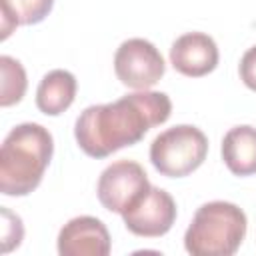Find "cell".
Masks as SVG:
<instances>
[{
	"instance_id": "6da1fadb",
	"label": "cell",
	"mask_w": 256,
	"mask_h": 256,
	"mask_svg": "<svg viewBox=\"0 0 256 256\" xmlns=\"http://www.w3.org/2000/svg\"><path fill=\"white\" fill-rule=\"evenodd\" d=\"M172 102L164 92L138 90L116 102L94 104L80 112L74 136L80 150L92 158H106L112 152L132 146L144 134L170 118Z\"/></svg>"
},
{
	"instance_id": "7a4b0ae2",
	"label": "cell",
	"mask_w": 256,
	"mask_h": 256,
	"mask_svg": "<svg viewBox=\"0 0 256 256\" xmlns=\"http://www.w3.org/2000/svg\"><path fill=\"white\" fill-rule=\"evenodd\" d=\"M54 140L48 128L36 122L14 126L0 148V192L26 196L40 182L52 160Z\"/></svg>"
},
{
	"instance_id": "3957f363",
	"label": "cell",
	"mask_w": 256,
	"mask_h": 256,
	"mask_svg": "<svg viewBox=\"0 0 256 256\" xmlns=\"http://www.w3.org/2000/svg\"><path fill=\"white\" fill-rule=\"evenodd\" d=\"M246 214L232 202L202 204L186 234L184 246L194 256H232L246 236Z\"/></svg>"
},
{
	"instance_id": "277c9868",
	"label": "cell",
	"mask_w": 256,
	"mask_h": 256,
	"mask_svg": "<svg viewBox=\"0 0 256 256\" xmlns=\"http://www.w3.org/2000/svg\"><path fill=\"white\" fill-rule=\"evenodd\" d=\"M208 138L190 124H178L160 132L150 144L152 166L168 178H182L192 174L206 160Z\"/></svg>"
},
{
	"instance_id": "5b68a950",
	"label": "cell",
	"mask_w": 256,
	"mask_h": 256,
	"mask_svg": "<svg viewBox=\"0 0 256 256\" xmlns=\"http://www.w3.org/2000/svg\"><path fill=\"white\" fill-rule=\"evenodd\" d=\"M150 190L144 168L134 160L112 162L98 178L96 194L100 204L116 214H124Z\"/></svg>"
},
{
	"instance_id": "8992f818",
	"label": "cell",
	"mask_w": 256,
	"mask_h": 256,
	"mask_svg": "<svg viewBox=\"0 0 256 256\" xmlns=\"http://www.w3.org/2000/svg\"><path fill=\"white\" fill-rule=\"evenodd\" d=\"M114 72L124 86L148 90L164 76L166 64L152 42L144 38H128L114 54Z\"/></svg>"
},
{
	"instance_id": "52a82bcc",
	"label": "cell",
	"mask_w": 256,
	"mask_h": 256,
	"mask_svg": "<svg viewBox=\"0 0 256 256\" xmlns=\"http://www.w3.org/2000/svg\"><path fill=\"white\" fill-rule=\"evenodd\" d=\"M122 218L132 234L156 238L172 228L176 220V202L166 190L150 186V190L132 208H128Z\"/></svg>"
},
{
	"instance_id": "ba28073f",
	"label": "cell",
	"mask_w": 256,
	"mask_h": 256,
	"mask_svg": "<svg viewBox=\"0 0 256 256\" xmlns=\"http://www.w3.org/2000/svg\"><path fill=\"white\" fill-rule=\"evenodd\" d=\"M58 252L60 256H108V228L94 216H76L58 232Z\"/></svg>"
},
{
	"instance_id": "9c48e42d",
	"label": "cell",
	"mask_w": 256,
	"mask_h": 256,
	"mask_svg": "<svg viewBox=\"0 0 256 256\" xmlns=\"http://www.w3.org/2000/svg\"><path fill=\"white\" fill-rule=\"evenodd\" d=\"M218 46L204 32H188L174 40L170 48V62L176 72L200 78L210 74L218 64Z\"/></svg>"
},
{
	"instance_id": "30bf717a",
	"label": "cell",
	"mask_w": 256,
	"mask_h": 256,
	"mask_svg": "<svg viewBox=\"0 0 256 256\" xmlns=\"http://www.w3.org/2000/svg\"><path fill=\"white\" fill-rule=\"evenodd\" d=\"M222 160L236 176L256 174V128L246 124L230 128L222 140Z\"/></svg>"
},
{
	"instance_id": "8fae6325",
	"label": "cell",
	"mask_w": 256,
	"mask_h": 256,
	"mask_svg": "<svg viewBox=\"0 0 256 256\" xmlns=\"http://www.w3.org/2000/svg\"><path fill=\"white\" fill-rule=\"evenodd\" d=\"M76 78L68 70H50L38 84L36 90V106L40 112L48 116H58L70 108L76 96Z\"/></svg>"
},
{
	"instance_id": "7c38bea8",
	"label": "cell",
	"mask_w": 256,
	"mask_h": 256,
	"mask_svg": "<svg viewBox=\"0 0 256 256\" xmlns=\"http://www.w3.org/2000/svg\"><path fill=\"white\" fill-rule=\"evenodd\" d=\"M54 6V0H0L2 8V40H6L18 24L42 22Z\"/></svg>"
},
{
	"instance_id": "4fadbf2b",
	"label": "cell",
	"mask_w": 256,
	"mask_h": 256,
	"mask_svg": "<svg viewBox=\"0 0 256 256\" xmlns=\"http://www.w3.org/2000/svg\"><path fill=\"white\" fill-rule=\"evenodd\" d=\"M0 72H2V86H0V106L8 108L18 104L26 92L28 80L24 66L12 56H0Z\"/></svg>"
},
{
	"instance_id": "5bb4252c",
	"label": "cell",
	"mask_w": 256,
	"mask_h": 256,
	"mask_svg": "<svg viewBox=\"0 0 256 256\" xmlns=\"http://www.w3.org/2000/svg\"><path fill=\"white\" fill-rule=\"evenodd\" d=\"M2 220H4V230L14 232V236H10L8 232H2V240H4L2 250L4 252H10L14 246L20 244V240L24 236V228H22V220L16 214H12L8 208H2Z\"/></svg>"
},
{
	"instance_id": "9a60e30c",
	"label": "cell",
	"mask_w": 256,
	"mask_h": 256,
	"mask_svg": "<svg viewBox=\"0 0 256 256\" xmlns=\"http://www.w3.org/2000/svg\"><path fill=\"white\" fill-rule=\"evenodd\" d=\"M238 72H240V78L242 82L256 92V46L248 48L240 60V66H238Z\"/></svg>"
}]
</instances>
